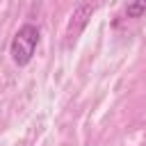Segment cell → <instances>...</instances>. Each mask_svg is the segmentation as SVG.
<instances>
[{
    "instance_id": "1",
    "label": "cell",
    "mask_w": 146,
    "mask_h": 146,
    "mask_svg": "<svg viewBox=\"0 0 146 146\" xmlns=\"http://www.w3.org/2000/svg\"><path fill=\"white\" fill-rule=\"evenodd\" d=\"M39 39H41V30L34 25V23H25L16 30V34L11 36V43H9V55H11V62L16 66H27L36 52V46H39Z\"/></svg>"
},
{
    "instance_id": "2",
    "label": "cell",
    "mask_w": 146,
    "mask_h": 146,
    "mask_svg": "<svg viewBox=\"0 0 146 146\" xmlns=\"http://www.w3.org/2000/svg\"><path fill=\"white\" fill-rule=\"evenodd\" d=\"M146 14V0H130V5L125 7V16L128 18H139Z\"/></svg>"
}]
</instances>
